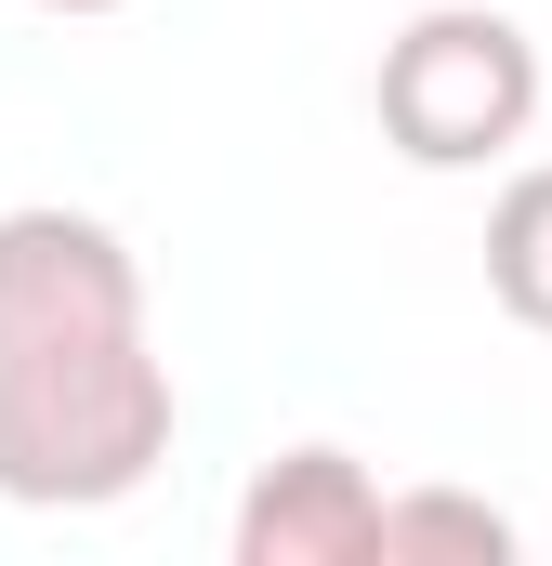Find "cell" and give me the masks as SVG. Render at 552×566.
I'll use <instances>...</instances> for the list:
<instances>
[{"mask_svg": "<svg viewBox=\"0 0 552 566\" xmlns=\"http://www.w3.org/2000/svg\"><path fill=\"white\" fill-rule=\"evenodd\" d=\"M40 13H119V0H40Z\"/></svg>", "mask_w": 552, "mask_h": 566, "instance_id": "6", "label": "cell"}, {"mask_svg": "<svg viewBox=\"0 0 552 566\" xmlns=\"http://www.w3.org/2000/svg\"><path fill=\"white\" fill-rule=\"evenodd\" d=\"M500 566L513 554V514L500 501H474V488H382V527H369V566Z\"/></svg>", "mask_w": 552, "mask_h": 566, "instance_id": "4", "label": "cell"}, {"mask_svg": "<svg viewBox=\"0 0 552 566\" xmlns=\"http://www.w3.org/2000/svg\"><path fill=\"white\" fill-rule=\"evenodd\" d=\"M487 290H500L513 329L552 343V158H527V171L487 198Z\"/></svg>", "mask_w": 552, "mask_h": 566, "instance_id": "5", "label": "cell"}, {"mask_svg": "<svg viewBox=\"0 0 552 566\" xmlns=\"http://www.w3.org/2000/svg\"><path fill=\"white\" fill-rule=\"evenodd\" d=\"M540 40L500 13V0H434L382 40L369 66V119L408 171H487L540 133Z\"/></svg>", "mask_w": 552, "mask_h": 566, "instance_id": "2", "label": "cell"}, {"mask_svg": "<svg viewBox=\"0 0 552 566\" xmlns=\"http://www.w3.org/2000/svg\"><path fill=\"white\" fill-rule=\"evenodd\" d=\"M369 527H382V488L355 448H276L264 474L237 488V566H369Z\"/></svg>", "mask_w": 552, "mask_h": 566, "instance_id": "3", "label": "cell"}, {"mask_svg": "<svg viewBox=\"0 0 552 566\" xmlns=\"http://www.w3.org/2000/svg\"><path fill=\"white\" fill-rule=\"evenodd\" d=\"M171 356L145 316V264L106 211L26 198L0 211V501L106 514L171 461Z\"/></svg>", "mask_w": 552, "mask_h": 566, "instance_id": "1", "label": "cell"}]
</instances>
